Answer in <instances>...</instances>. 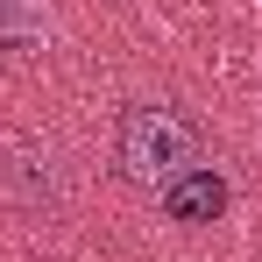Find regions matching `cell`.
Instances as JSON below:
<instances>
[{"label":"cell","mask_w":262,"mask_h":262,"mask_svg":"<svg viewBox=\"0 0 262 262\" xmlns=\"http://www.w3.org/2000/svg\"><path fill=\"white\" fill-rule=\"evenodd\" d=\"M0 206L21 220H57L71 206V163L50 142H14L0 149Z\"/></svg>","instance_id":"cell-2"},{"label":"cell","mask_w":262,"mask_h":262,"mask_svg":"<svg viewBox=\"0 0 262 262\" xmlns=\"http://www.w3.org/2000/svg\"><path fill=\"white\" fill-rule=\"evenodd\" d=\"M50 29H57L50 0H0V50H14V43H43Z\"/></svg>","instance_id":"cell-4"},{"label":"cell","mask_w":262,"mask_h":262,"mask_svg":"<svg viewBox=\"0 0 262 262\" xmlns=\"http://www.w3.org/2000/svg\"><path fill=\"white\" fill-rule=\"evenodd\" d=\"M114 170L128 184H149V191L177 184L184 170H206V128H199V114L163 106V99L128 106L121 128H114Z\"/></svg>","instance_id":"cell-1"},{"label":"cell","mask_w":262,"mask_h":262,"mask_svg":"<svg viewBox=\"0 0 262 262\" xmlns=\"http://www.w3.org/2000/svg\"><path fill=\"white\" fill-rule=\"evenodd\" d=\"M163 213H170L177 227H206V220L227 213V184H220L213 170H184L177 184H163Z\"/></svg>","instance_id":"cell-3"}]
</instances>
